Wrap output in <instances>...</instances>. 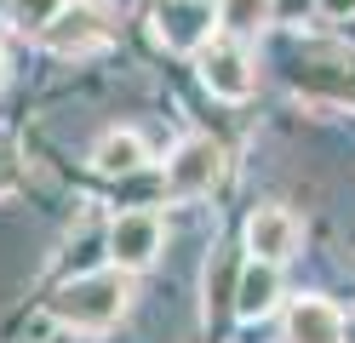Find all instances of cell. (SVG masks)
<instances>
[{"label":"cell","mask_w":355,"mask_h":343,"mask_svg":"<svg viewBox=\"0 0 355 343\" xmlns=\"http://www.w3.org/2000/svg\"><path fill=\"white\" fill-rule=\"evenodd\" d=\"M126 304H132V281L121 269H98V274H75L69 286H58L52 315L75 332H103L126 315Z\"/></svg>","instance_id":"obj_1"},{"label":"cell","mask_w":355,"mask_h":343,"mask_svg":"<svg viewBox=\"0 0 355 343\" xmlns=\"http://www.w3.org/2000/svg\"><path fill=\"white\" fill-rule=\"evenodd\" d=\"M224 177V149L212 143V137H184L172 155H166V189L178 195V200H195V195H207L212 183Z\"/></svg>","instance_id":"obj_2"},{"label":"cell","mask_w":355,"mask_h":343,"mask_svg":"<svg viewBox=\"0 0 355 343\" xmlns=\"http://www.w3.org/2000/svg\"><path fill=\"white\" fill-rule=\"evenodd\" d=\"M201 80L212 98H252V86H258V69H252V52L241 40H207L201 46Z\"/></svg>","instance_id":"obj_3"},{"label":"cell","mask_w":355,"mask_h":343,"mask_svg":"<svg viewBox=\"0 0 355 343\" xmlns=\"http://www.w3.org/2000/svg\"><path fill=\"white\" fill-rule=\"evenodd\" d=\"M161 258V218L155 212H121L109 223V269L138 274Z\"/></svg>","instance_id":"obj_4"},{"label":"cell","mask_w":355,"mask_h":343,"mask_svg":"<svg viewBox=\"0 0 355 343\" xmlns=\"http://www.w3.org/2000/svg\"><path fill=\"white\" fill-rule=\"evenodd\" d=\"M218 29V6L212 0H161L155 6V35H161L172 52H201Z\"/></svg>","instance_id":"obj_5"},{"label":"cell","mask_w":355,"mask_h":343,"mask_svg":"<svg viewBox=\"0 0 355 343\" xmlns=\"http://www.w3.org/2000/svg\"><path fill=\"white\" fill-rule=\"evenodd\" d=\"M247 252L258 263H286L298 252V218L286 206H258L247 218Z\"/></svg>","instance_id":"obj_6"},{"label":"cell","mask_w":355,"mask_h":343,"mask_svg":"<svg viewBox=\"0 0 355 343\" xmlns=\"http://www.w3.org/2000/svg\"><path fill=\"white\" fill-rule=\"evenodd\" d=\"M286 343H344V315L327 297H298L286 309Z\"/></svg>","instance_id":"obj_7"},{"label":"cell","mask_w":355,"mask_h":343,"mask_svg":"<svg viewBox=\"0 0 355 343\" xmlns=\"http://www.w3.org/2000/svg\"><path fill=\"white\" fill-rule=\"evenodd\" d=\"M92 166H98L103 177H132V172H144V166H149V149H144V137H138V132L115 126V132H103L98 143H92Z\"/></svg>","instance_id":"obj_8"},{"label":"cell","mask_w":355,"mask_h":343,"mask_svg":"<svg viewBox=\"0 0 355 343\" xmlns=\"http://www.w3.org/2000/svg\"><path fill=\"white\" fill-rule=\"evenodd\" d=\"M275 297H281V274H275V263H247L241 269V281H235V315L241 320H263L275 309Z\"/></svg>","instance_id":"obj_9"},{"label":"cell","mask_w":355,"mask_h":343,"mask_svg":"<svg viewBox=\"0 0 355 343\" xmlns=\"http://www.w3.org/2000/svg\"><path fill=\"white\" fill-rule=\"evenodd\" d=\"M270 17H275V0H218V29H224V40L252 46L270 29Z\"/></svg>","instance_id":"obj_10"},{"label":"cell","mask_w":355,"mask_h":343,"mask_svg":"<svg viewBox=\"0 0 355 343\" xmlns=\"http://www.w3.org/2000/svg\"><path fill=\"white\" fill-rule=\"evenodd\" d=\"M40 40H46L52 52L69 58V52H86V46H98V40H103V23H98V12H92V6H69V12H63L52 29H46V35H40Z\"/></svg>","instance_id":"obj_11"},{"label":"cell","mask_w":355,"mask_h":343,"mask_svg":"<svg viewBox=\"0 0 355 343\" xmlns=\"http://www.w3.org/2000/svg\"><path fill=\"white\" fill-rule=\"evenodd\" d=\"M63 12H69V0H6L12 29H24V35H46Z\"/></svg>","instance_id":"obj_12"},{"label":"cell","mask_w":355,"mask_h":343,"mask_svg":"<svg viewBox=\"0 0 355 343\" xmlns=\"http://www.w3.org/2000/svg\"><path fill=\"white\" fill-rule=\"evenodd\" d=\"M321 6V17H332V23H349L355 17V0H315Z\"/></svg>","instance_id":"obj_13"},{"label":"cell","mask_w":355,"mask_h":343,"mask_svg":"<svg viewBox=\"0 0 355 343\" xmlns=\"http://www.w3.org/2000/svg\"><path fill=\"white\" fill-rule=\"evenodd\" d=\"M0 86H6V52H0Z\"/></svg>","instance_id":"obj_14"}]
</instances>
